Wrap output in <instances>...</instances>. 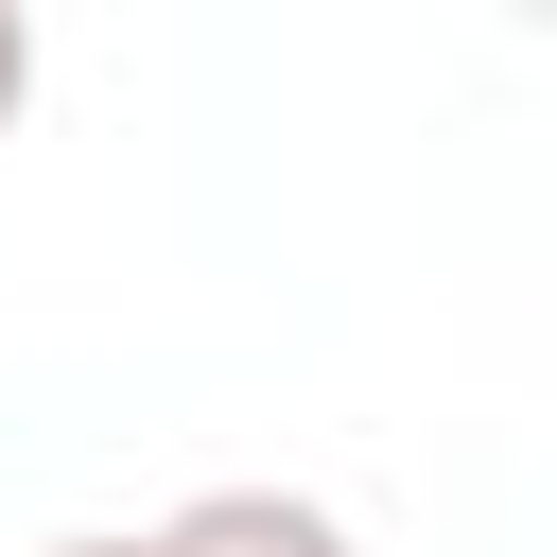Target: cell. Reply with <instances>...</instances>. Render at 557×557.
I'll list each match as a JSON object with an SVG mask.
<instances>
[{"label":"cell","mask_w":557,"mask_h":557,"mask_svg":"<svg viewBox=\"0 0 557 557\" xmlns=\"http://www.w3.org/2000/svg\"><path fill=\"white\" fill-rule=\"evenodd\" d=\"M157 557H348V522L313 487H191L157 522Z\"/></svg>","instance_id":"cell-1"},{"label":"cell","mask_w":557,"mask_h":557,"mask_svg":"<svg viewBox=\"0 0 557 557\" xmlns=\"http://www.w3.org/2000/svg\"><path fill=\"white\" fill-rule=\"evenodd\" d=\"M17 104H35V17L0 0V139H17Z\"/></svg>","instance_id":"cell-2"},{"label":"cell","mask_w":557,"mask_h":557,"mask_svg":"<svg viewBox=\"0 0 557 557\" xmlns=\"http://www.w3.org/2000/svg\"><path fill=\"white\" fill-rule=\"evenodd\" d=\"M52 557H157V540H52Z\"/></svg>","instance_id":"cell-3"}]
</instances>
